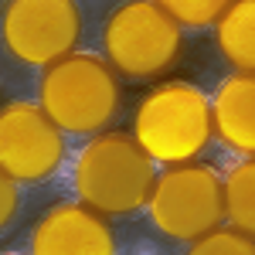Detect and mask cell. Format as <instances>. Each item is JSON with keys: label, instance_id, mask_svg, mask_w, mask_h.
Wrapping results in <instances>:
<instances>
[{"label": "cell", "instance_id": "obj_1", "mask_svg": "<svg viewBox=\"0 0 255 255\" xmlns=\"http://www.w3.org/2000/svg\"><path fill=\"white\" fill-rule=\"evenodd\" d=\"M153 160L129 133H96L75 157L72 184L85 208L99 215H133L153 191Z\"/></svg>", "mask_w": 255, "mask_h": 255}, {"label": "cell", "instance_id": "obj_2", "mask_svg": "<svg viewBox=\"0 0 255 255\" xmlns=\"http://www.w3.org/2000/svg\"><path fill=\"white\" fill-rule=\"evenodd\" d=\"M215 136L211 99L191 82H163L146 92L133 119V139L153 163H191Z\"/></svg>", "mask_w": 255, "mask_h": 255}, {"label": "cell", "instance_id": "obj_3", "mask_svg": "<svg viewBox=\"0 0 255 255\" xmlns=\"http://www.w3.org/2000/svg\"><path fill=\"white\" fill-rule=\"evenodd\" d=\"M119 72L96 55H65L41 75V109L68 136H96L119 113Z\"/></svg>", "mask_w": 255, "mask_h": 255}, {"label": "cell", "instance_id": "obj_4", "mask_svg": "<svg viewBox=\"0 0 255 255\" xmlns=\"http://www.w3.org/2000/svg\"><path fill=\"white\" fill-rule=\"evenodd\" d=\"M106 61L126 79H153L180 58V24L157 0H126L102 31Z\"/></svg>", "mask_w": 255, "mask_h": 255}, {"label": "cell", "instance_id": "obj_5", "mask_svg": "<svg viewBox=\"0 0 255 255\" xmlns=\"http://www.w3.org/2000/svg\"><path fill=\"white\" fill-rule=\"evenodd\" d=\"M150 221L167 238L194 242L215 232L225 218V187L211 167L201 163H177L167 167L153 180L146 201Z\"/></svg>", "mask_w": 255, "mask_h": 255}, {"label": "cell", "instance_id": "obj_6", "mask_svg": "<svg viewBox=\"0 0 255 255\" xmlns=\"http://www.w3.org/2000/svg\"><path fill=\"white\" fill-rule=\"evenodd\" d=\"M0 31L17 61L48 68L75 51L82 14L75 0H7Z\"/></svg>", "mask_w": 255, "mask_h": 255}, {"label": "cell", "instance_id": "obj_7", "mask_svg": "<svg viewBox=\"0 0 255 255\" xmlns=\"http://www.w3.org/2000/svg\"><path fill=\"white\" fill-rule=\"evenodd\" d=\"M65 160V133L41 102H7L0 109V170L17 184H38Z\"/></svg>", "mask_w": 255, "mask_h": 255}, {"label": "cell", "instance_id": "obj_8", "mask_svg": "<svg viewBox=\"0 0 255 255\" xmlns=\"http://www.w3.org/2000/svg\"><path fill=\"white\" fill-rule=\"evenodd\" d=\"M31 255H116L106 218L85 204H58L31 232Z\"/></svg>", "mask_w": 255, "mask_h": 255}, {"label": "cell", "instance_id": "obj_9", "mask_svg": "<svg viewBox=\"0 0 255 255\" xmlns=\"http://www.w3.org/2000/svg\"><path fill=\"white\" fill-rule=\"evenodd\" d=\"M215 136L238 157H255V72H238L211 99Z\"/></svg>", "mask_w": 255, "mask_h": 255}, {"label": "cell", "instance_id": "obj_10", "mask_svg": "<svg viewBox=\"0 0 255 255\" xmlns=\"http://www.w3.org/2000/svg\"><path fill=\"white\" fill-rule=\"evenodd\" d=\"M215 41L228 65L255 72V0H232L215 24Z\"/></svg>", "mask_w": 255, "mask_h": 255}, {"label": "cell", "instance_id": "obj_11", "mask_svg": "<svg viewBox=\"0 0 255 255\" xmlns=\"http://www.w3.org/2000/svg\"><path fill=\"white\" fill-rule=\"evenodd\" d=\"M221 187H225L228 225L255 238V157H245V163H235L228 177L221 180Z\"/></svg>", "mask_w": 255, "mask_h": 255}, {"label": "cell", "instance_id": "obj_12", "mask_svg": "<svg viewBox=\"0 0 255 255\" xmlns=\"http://www.w3.org/2000/svg\"><path fill=\"white\" fill-rule=\"evenodd\" d=\"M157 3L180 27H211L228 10L232 0H157Z\"/></svg>", "mask_w": 255, "mask_h": 255}, {"label": "cell", "instance_id": "obj_13", "mask_svg": "<svg viewBox=\"0 0 255 255\" xmlns=\"http://www.w3.org/2000/svg\"><path fill=\"white\" fill-rule=\"evenodd\" d=\"M187 255H255V238L238 232V228H221L201 235L191 242Z\"/></svg>", "mask_w": 255, "mask_h": 255}, {"label": "cell", "instance_id": "obj_14", "mask_svg": "<svg viewBox=\"0 0 255 255\" xmlns=\"http://www.w3.org/2000/svg\"><path fill=\"white\" fill-rule=\"evenodd\" d=\"M17 204H20V194H17V180L7 174V170H0V232L14 221L17 215Z\"/></svg>", "mask_w": 255, "mask_h": 255}, {"label": "cell", "instance_id": "obj_15", "mask_svg": "<svg viewBox=\"0 0 255 255\" xmlns=\"http://www.w3.org/2000/svg\"><path fill=\"white\" fill-rule=\"evenodd\" d=\"M3 255H7V252H3ZM10 255H14V252H10Z\"/></svg>", "mask_w": 255, "mask_h": 255}]
</instances>
